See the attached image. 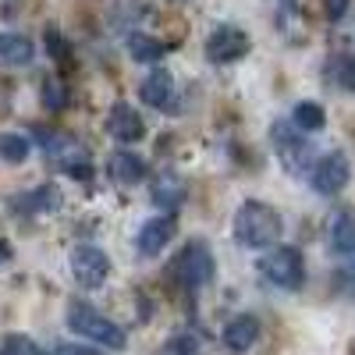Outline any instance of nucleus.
<instances>
[{"label":"nucleus","mask_w":355,"mask_h":355,"mask_svg":"<svg viewBox=\"0 0 355 355\" xmlns=\"http://www.w3.org/2000/svg\"><path fill=\"white\" fill-rule=\"evenodd\" d=\"M281 231H284L281 214L259 199H245L239 206V214H234V224H231L234 242L245 249H270L274 242H281Z\"/></svg>","instance_id":"obj_1"},{"label":"nucleus","mask_w":355,"mask_h":355,"mask_svg":"<svg viewBox=\"0 0 355 355\" xmlns=\"http://www.w3.org/2000/svg\"><path fill=\"white\" fill-rule=\"evenodd\" d=\"M68 327L89 341L96 345H107V348H125V331L117 327V323L110 316H103L100 309H93L89 302H71L68 306Z\"/></svg>","instance_id":"obj_2"},{"label":"nucleus","mask_w":355,"mask_h":355,"mask_svg":"<svg viewBox=\"0 0 355 355\" xmlns=\"http://www.w3.org/2000/svg\"><path fill=\"white\" fill-rule=\"evenodd\" d=\"M214 270H217V259H214V249L206 245L202 239H192L185 242V249L178 252L174 259V274L189 291H199L214 281Z\"/></svg>","instance_id":"obj_3"},{"label":"nucleus","mask_w":355,"mask_h":355,"mask_svg":"<svg viewBox=\"0 0 355 355\" xmlns=\"http://www.w3.org/2000/svg\"><path fill=\"white\" fill-rule=\"evenodd\" d=\"M259 270H263V277L270 281V284H277L284 291H295V288H302V281H306V259H302L299 249L281 245V249L263 256Z\"/></svg>","instance_id":"obj_4"},{"label":"nucleus","mask_w":355,"mask_h":355,"mask_svg":"<svg viewBox=\"0 0 355 355\" xmlns=\"http://www.w3.org/2000/svg\"><path fill=\"white\" fill-rule=\"evenodd\" d=\"M107 274H110V259H107L103 249H96V245H78V249L71 252V277H75L78 288L93 291V288H100V284L107 281Z\"/></svg>","instance_id":"obj_5"},{"label":"nucleus","mask_w":355,"mask_h":355,"mask_svg":"<svg viewBox=\"0 0 355 355\" xmlns=\"http://www.w3.org/2000/svg\"><path fill=\"white\" fill-rule=\"evenodd\" d=\"M245 53H249V36L234 25H220L206 36V57H210L214 64H234Z\"/></svg>","instance_id":"obj_6"},{"label":"nucleus","mask_w":355,"mask_h":355,"mask_svg":"<svg viewBox=\"0 0 355 355\" xmlns=\"http://www.w3.org/2000/svg\"><path fill=\"white\" fill-rule=\"evenodd\" d=\"M274 146H277V153H281V164H284L291 174H302V171L313 164V146L302 139L299 128L274 125Z\"/></svg>","instance_id":"obj_7"},{"label":"nucleus","mask_w":355,"mask_h":355,"mask_svg":"<svg viewBox=\"0 0 355 355\" xmlns=\"http://www.w3.org/2000/svg\"><path fill=\"white\" fill-rule=\"evenodd\" d=\"M313 189L320 196H338L345 185H348V178H352V164L345 153H327V157H320L313 164Z\"/></svg>","instance_id":"obj_8"},{"label":"nucleus","mask_w":355,"mask_h":355,"mask_svg":"<svg viewBox=\"0 0 355 355\" xmlns=\"http://www.w3.org/2000/svg\"><path fill=\"white\" fill-rule=\"evenodd\" d=\"M142 100L150 103L153 110H160V114H178L182 110V103H178V89H174V75L171 71H164V68H157V71H150L142 78Z\"/></svg>","instance_id":"obj_9"},{"label":"nucleus","mask_w":355,"mask_h":355,"mask_svg":"<svg viewBox=\"0 0 355 355\" xmlns=\"http://www.w3.org/2000/svg\"><path fill=\"white\" fill-rule=\"evenodd\" d=\"M174 231H178V220L171 214L167 217H150L139 227V234H135V249L142 256H157V252L167 249V242L174 239Z\"/></svg>","instance_id":"obj_10"},{"label":"nucleus","mask_w":355,"mask_h":355,"mask_svg":"<svg viewBox=\"0 0 355 355\" xmlns=\"http://www.w3.org/2000/svg\"><path fill=\"white\" fill-rule=\"evenodd\" d=\"M107 132H110L117 142H139V139L146 135V125H142V117L135 114V107L114 103L110 114H107Z\"/></svg>","instance_id":"obj_11"},{"label":"nucleus","mask_w":355,"mask_h":355,"mask_svg":"<svg viewBox=\"0 0 355 355\" xmlns=\"http://www.w3.org/2000/svg\"><path fill=\"white\" fill-rule=\"evenodd\" d=\"M220 338H224V348H227V352L242 355V352H249V348L259 341V320L249 316V313L234 316V320L224 323V334H220Z\"/></svg>","instance_id":"obj_12"},{"label":"nucleus","mask_w":355,"mask_h":355,"mask_svg":"<svg viewBox=\"0 0 355 355\" xmlns=\"http://www.w3.org/2000/svg\"><path fill=\"white\" fill-rule=\"evenodd\" d=\"M331 249L355 266V210H338L331 217Z\"/></svg>","instance_id":"obj_13"},{"label":"nucleus","mask_w":355,"mask_h":355,"mask_svg":"<svg viewBox=\"0 0 355 355\" xmlns=\"http://www.w3.org/2000/svg\"><path fill=\"white\" fill-rule=\"evenodd\" d=\"M110 178L117 185H139L146 178V160L132 150H117L110 157Z\"/></svg>","instance_id":"obj_14"},{"label":"nucleus","mask_w":355,"mask_h":355,"mask_svg":"<svg viewBox=\"0 0 355 355\" xmlns=\"http://www.w3.org/2000/svg\"><path fill=\"white\" fill-rule=\"evenodd\" d=\"M36 53V43L28 36H18V33H8L0 36V57H4L8 64H28Z\"/></svg>","instance_id":"obj_15"},{"label":"nucleus","mask_w":355,"mask_h":355,"mask_svg":"<svg viewBox=\"0 0 355 355\" xmlns=\"http://www.w3.org/2000/svg\"><path fill=\"white\" fill-rule=\"evenodd\" d=\"M182 196H185V189H182V178H178L174 171L157 174V185H153V199H157V206H167V210H174V206L182 202Z\"/></svg>","instance_id":"obj_16"},{"label":"nucleus","mask_w":355,"mask_h":355,"mask_svg":"<svg viewBox=\"0 0 355 355\" xmlns=\"http://www.w3.org/2000/svg\"><path fill=\"white\" fill-rule=\"evenodd\" d=\"M291 121H295V128H299V132H320L323 125H327V114H323L320 103L302 100L299 107L291 110Z\"/></svg>","instance_id":"obj_17"},{"label":"nucleus","mask_w":355,"mask_h":355,"mask_svg":"<svg viewBox=\"0 0 355 355\" xmlns=\"http://www.w3.org/2000/svg\"><path fill=\"white\" fill-rule=\"evenodd\" d=\"M128 50H132V57H135V61L150 64V61H160V57L167 53V43H160V40H150V36H128Z\"/></svg>","instance_id":"obj_18"},{"label":"nucleus","mask_w":355,"mask_h":355,"mask_svg":"<svg viewBox=\"0 0 355 355\" xmlns=\"http://www.w3.org/2000/svg\"><path fill=\"white\" fill-rule=\"evenodd\" d=\"M28 157V139L8 132V135H0V160H8V164H21Z\"/></svg>","instance_id":"obj_19"},{"label":"nucleus","mask_w":355,"mask_h":355,"mask_svg":"<svg viewBox=\"0 0 355 355\" xmlns=\"http://www.w3.org/2000/svg\"><path fill=\"white\" fill-rule=\"evenodd\" d=\"M0 355H43V348L25 334H8L0 341Z\"/></svg>","instance_id":"obj_20"},{"label":"nucleus","mask_w":355,"mask_h":355,"mask_svg":"<svg viewBox=\"0 0 355 355\" xmlns=\"http://www.w3.org/2000/svg\"><path fill=\"white\" fill-rule=\"evenodd\" d=\"M15 206H18V210H25V206H28V210L43 214V210H53V206H57V192H53V189H43L40 196H36V192H28V196L15 199Z\"/></svg>","instance_id":"obj_21"},{"label":"nucleus","mask_w":355,"mask_h":355,"mask_svg":"<svg viewBox=\"0 0 355 355\" xmlns=\"http://www.w3.org/2000/svg\"><path fill=\"white\" fill-rule=\"evenodd\" d=\"M68 103V89L57 85V78H46V107L50 110H61Z\"/></svg>","instance_id":"obj_22"},{"label":"nucleus","mask_w":355,"mask_h":355,"mask_svg":"<svg viewBox=\"0 0 355 355\" xmlns=\"http://www.w3.org/2000/svg\"><path fill=\"white\" fill-rule=\"evenodd\" d=\"M348 8H352V0H323V11H327L331 21H341L348 15Z\"/></svg>","instance_id":"obj_23"},{"label":"nucleus","mask_w":355,"mask_h":355,"mask_svg":"<svg viewBox=\"0 0 355 355\" xmlns=\"http://www.w3.org/2000/svg\"><path fill=\"white\" fill-rule=\"evenodd\" d=\"M53 355H100L96 348H89V345H71V341H61V345H53Z\"/></svg>","instance_id":"obj_24"},{"label":"nucleus","mask_w":355,"mask_h":355,"mask_svg":"<svg viewBox=\"0 0 355 355\" xmlns=\"http://www.w3.org/2000/svg\"><path fill=\"white\" fill-rule=\"evenodd\" d=\"M167 355H196V341H192V338H178V341L167 348Z\"/></svg>","instance_id":"obj_25"},{"label":"nucleus","mask_w":355,"mask_h":355,"mask_svg":"<svg viewBox=\"0 0 355 355\" xmlns=\"http://www.w3.org/2000/svg\"><path fill=\"white\" fill-rule=\"evenodd\" d=\"M341 82H345L348 89H355V57H348V61H345V71H341Z\"/></svg>","instance_id":"obj_26"},{"label":"nucleus","mask_w":355,"mask_h":355,"mask_svg":"<svg viewBox=\"0 0 355 355\" xmlns=\"http://www.w3.org/2000/svg\"><path fill=\"white\" fill-rule=\"evenodd\" d=\"M8 256H11V245H8L4 239H0V259H8Z\"/></svg>","instance_id":"obj_27"},{"label":"nucleus","mask_w":355,"mask_h":355,"mask_svg":"<svg viewBox=\"0 0 355 355\" xmlns=\"http://www.w3.org/2000/svg\"><path fill=\"white\" fill-rule=\"evenodd\" d=\"M178 4H182V0H178Z\"/></svg>","instance_id":"obj_28"}]
</instances>
